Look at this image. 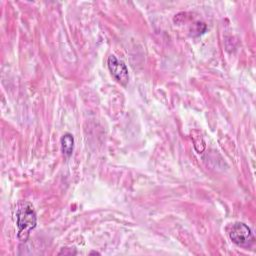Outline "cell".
I'll return each instance as SVG.
<instances>
[{"mask_svg": "<svg viewBox=\"0 0 256 256\" xmlns=\"http://www.w3.org/2000/svg\"><path fill=\"white\" fill-rule=\"evenodd\" d=\"M14 219L17 226V237L20 241H26L30 232L36 227L37 219L33 206L27 202H19L14 208Z\"/></svg>", "mask_w": 256, "mask_h": 256, "instance_id": "1", "label": "cell"}, {"mask_svg": "<svg viewBox=\"0 0 256 256\" xmlns=\"http://www.w3.org/2000/svg\"><path fill=\"white\" fill-rule=\"evenodd\" d=\"M227 233L230 240L236 245L248 248L254 243V236L251 229L242 222H235L227 227Z\"/></svg>", "mask_w": 256, "mask_h": 256, "instance_id": "2", "label": "cell"}, {"mask_svg": "<svg viewBox=\"0 0 256 256\" xmlns=\"http://www.w3.org/2000/svg\"><path fill=\"white\" fill-rule=\"evenodd\" d=\"M61 150L65 156H70L73 151V146H74V139L73 136L69 133L64 134L61 137Z\"/></svg>", "mask_w": 256, "mask_h": 256, "instance_id": "4", "label": "cell"}, {"mask_svg": "<svg viewBox=\"0 0 256 256\" xmlns=\"http://www.w3.org/2000/svg\"><path fill=\"white\" fill-rule=\"evenodd\" d=\"M108 68L111 72V75L119 82L121 85L125 86L127 85L129 81V75H128V69L123 61L117 59L114 55H110L108 57Z\"/></svg>", "mask_w": 256, "mask_h": 256, "instance_id": "3", "label": "cell"}]
</instances>
